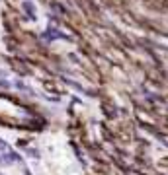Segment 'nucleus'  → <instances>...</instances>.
<instances>
[{"label": "nucleus", "instance_id": "obj_1", "mask_svg": "<svg viewBox=\"0 0 168 175\" xmlns=\"http://www.w3.org/2000/svg\"><path fill=\"white\" fill-rule=\"evenodd\" d=\"M0 175H2V173H0Z\"/></svg>", "mask_w": 168, "mask_h": 175}]
</instances>
